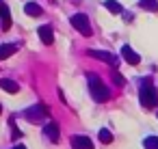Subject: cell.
Instances as JSON below:
<instances>
[{
    "label": "cell",
    "instance_id": "17",
    "mask_svg": "<svg viewBox=\"0 0 158 149\" xmlns=\"http://www.w3.org/2000/svg\"><path fill=\"white\" fill-rule=\"evenodd\" d=\"M113 82H115L117 87H123V84H126V80H123V76H121L119 71H113Z\"/></svg>",
    "mask_w": 158,
    "mask_h": 149
},
{
    "label": "cell",
    "instance_id": "9",
    "mask_svg": "<svg viewBox=\"0 0 158 149\" xmlns=\"http://www.w3.org/2000/svg\"><path fill=\"white\" fill-rule=\"evenodd\" d=\"M37 35H39V39H41L46 46H50V43L54 41V33H52V28H50V26H39Z\"/></svg>",
    "mask_w": 158,
    "mask_h": 149
},
{
    "label": "cell",
    "instance_id": "5",
    "mask_svg": "<svg viewBox=\"0 0 158 149\" xmlns=\"http://www.w3.org/2000/svg\"><path fill=\"white\" fill-rule=\"evenodd\" d=\"M89 56H93V58H98L102 63H108V65H117L119 63L117 56H113L110 52H104V50H89Z\"/></svg>",
    "mask_w": 158,
    "mask_h": 149
},
{
    "label": "cell",
    "instance_id": "4",
    "mask_svg": "<svg viewBox=\"0 0 158 149\" xmlns=\"http://www.w3.org/2000/svg\"><path fill=\"white\" fill-rule=\"evenodd\" d=\"M69 22H72V26H74V28H76L80 35H85V37H91V33H93V30H91L89 18H87L85 13H74Z\"/></svg>",
    "mask_w": 158,
    "mask_h": 149
},
{
    "label": "cell",
    "instance_id": "18",
    "mask_svg": "<svg viewBox=\"0 0 158 149\" xmlns=\"http://www.w3.org/2000/svg\"><path fill=\"white\" fill-rule=\"evenodd\" d=\"M9 28H11V13L2 18V30H9Z\"/></svg>",
    "mask_w": 158,
    "mask_h": 149
},
{
    "label": "cell",
    "instance_id": "2",
    "mask_svg": "<svg viewBox=\"0 0 158 149\" xmlns=\"http://www.w3.org/2000/svg\"><path fill=\"white\" fill-rule=\"evenodd\" d=\"M139 99H141V104H143L145 108H156V106H158V93H156V89L152 87V80H149V78H145V80L141 82Z\"/></svg>",
    "mask_w": 158,
    "mask_h": 149
},
{
    "label": "cell",
    "instance_id": "8",
    "mask_svg": "<svg viewBox=\"0 0 158 149\" xmlns=\"http://www.w3.org/2000/svg\"><path fill=\"white\" fill-rule=\"evenodd\" d=\"M44 134L52 140V143H59V123H54V121H50V123H46V127H44Z\"/></svg>",
    "mask_w": 158,
    "mask_h": 149
},
{
    "label": "cell",
    "instance_id": "10",
    "mask_svg": "<svg viewBox=\"0 0 158 149\" xmlns=\"http://www.w3.org/2000/svg\"><path fill=\"white\" fill-rule=\"evenodd\" d=\"M0 89H5L7 93H18L20 91V84L11 78H0Z\"/></svg>",
    "mask_w": 158,
    "mask_h": 149
},
{
    "label": "cell",
    "instance_id": "16",
    "mask_svg": "<svg viewBox=\"0 0 158 149\" xmlns=\"http://www.w3.org/2000/svg\"><path fill=\"white\" fill-rule=\"evenodd\" d=\"M141 7H143V9H147V11H158L156 0H141Z\"/></svg>",
    "mask_w": 158,
    "mask_h": 149
},
{
    "label": "cell",
    "instance_id": "3",
    "mask_svg": "<svg viewBox=\"0 0 158 149\" xmlns=\"http://www.w3.org/2000/svg\"><path fill=\"white\" fill-rule=\"evenodd\" d=\"M22 117H24L26 121H31V123H39V121H44V119L48 117V108H46L44 104H35V106L26 108V110L22 112Z\"/></svg>",
    "mask_w": 158,
    "mask_h": 149
},
{
    "label": "cell",
    "instance_id": "14",
    "mask_svg": "<svg viewBox=\"0 0 158 149\" xmlns=\"http://www.w3.org/2000/svg\"><path fill=\"white\" fill-rule=\"evenodd\" d=\"M98 136H100V143H104V145H108V143H113V134H110V132H108L106 127H102Z\"/></svg>",
    "mask_w": 158,
    "mask_h": 149
},
{
    "label": "cell",
    "instance_id": "1",
    "mask_svg": "<svg viewBox=\"0 0 158 149\" xmlns=\"http://www.w3.org/2000/svg\"><path fill=\"white\" fill-rule=\"evenodd\" d=\"M87 80H89V91H91V97H93L95 102H106V99L110 97V91H108V87L100 80V76L89 74V76H87Z\"/></svg>",
    "mask_w": 158,
    "mask_h": 149
},
{
    "label": "cell",
    "instance_id": "7",
    "mask_svg": "<svg viewBox=\"0 0 158 149\" xmlns=\"http://www.w3.org/2000/svg\"><path fill=\"white\" fill-rule=\"evenodd\" d=\"M121 56H123V61L130 63V65H139V61H141V56H139L130 46H123V48H121Z\"/></svg>",
    "mask_w": 158,
    "mask_h": 149
},
{
    "label": "cell",
    "instance_id": "11",
    "mask_svg": "<svg viewBox=\"0 0 158 149\" xmlns=\"http://www.w3.org/2000/svg\"><path fill=\"white\" fill-rule=\"evenodd\" d=\"M15 50H18L15 43H0V61H5L11 54H15Z\"/></svg>",
    "mask_w": 158,
    "mask_h": 149
},
{
    "label": "cell",
    "instance_id": "6",
    "mask_svg": "<svg viewBox=\"0 0 158 149\" xmlns=\"http://www.w3.org/2000/svg\"><path fill=\"white\" fill-rule=\"evenodd\" d=\"M72 145H74V149H95V145L89 136H72Z\"/></svg>",
    "mask_w": 158,
    "mask_h": 149
},
{
    "label": "cell",
    "instance_id": "15",
    "mask_svg": "<svg viewBox=\"0 0 158 149\" xmlns=\"http://www.w3.org/2000/svg\"><path fill=\"white\" fill-rule=\"evenodd\" d=\"M143 147L145 149H158V136H147L143 140Z\"/></svg>",
    "mask_w": 158,
    "mask_h": 149
},
{
    "label": "cell",
    "instance_id": "20",
    "mask_svg": "<svg viewBox=\"0 0 158 149\" xmlns=\"http://www.w3.org/2000/svg\"><path fill=\"white\" fill-rule=\"evenodd\" d=\"M13 149H26V147H24V145H15Z\"/></svg>",
    "mask_w": 158,
    "mask_h": 149
},
{
    "label": "cell",
    "instance_id": "13",
    "mask_svg": "<svg viewBox=\"0 0 158 149\" xmlns=\"http://www.w3.org/2000/svg\"><path fill=\"white\" fill-rule=\"evenodd\" d=\"M104 7L110 11V13H115V15H119V13H123V7L117 2V0H106L104 2Z\"/></svg>",
    "mask_w": 158,
    "mask_h": 149
},
{
    "label": "cell",
    "instance_id": "21",
    "mask_svg": "<svg viewBox=\"0 0 158 149\" xmlns=\"http://www.w3.org/2000/svg\"><path fill=\"white\" fill-rule=\"evenodd\" d=\"M0 110H2V106H0Z\"/></svg>",
    "mask_w": 158,
    "mask_h": 149
},
{
    "label": "cell",
    "instance_id": "19",
    "mask_svg": "<svg viewBox=\"0 0 158 149\" xmlns=\"http://www.w3.org/2000/svg\"><path fill=\"white\" fill-rule=\"evenodd\" d=\"M5 15H9V7L2 2V0H0V20H2Z\"/></svg>",
    "mask_w": 158,
    "mask_h": 149
},
{
    "label": "cell",
    "instance_id": "12",
    "mask_svg": "<svg viewBox=\"0 0 158 149\" xmlns=\"http://www.w3.org/2000/svg\"><path fill=\"white\" fill-rule=\"evenodd\" d=\"M24 13L31 15V18H39V15L44 13V9H41L37 2H26V5H24Z\"/></svg>",
    "mask_w": 158,
    "mask_h": 149
}]
</instances>
